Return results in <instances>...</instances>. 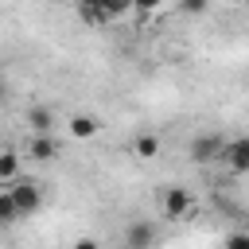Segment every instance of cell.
Segmentation results:
<instances>
[{"label":"cell","instance_id":"obj_18","mask_svg":"<svg viewBox=\"0 0 249 249\" xmlns=\"http://www.w3.org/2000/svg\"><path fill=\"white\" fill-rule=\"evenodd\" d=\"M8 97V82H4V74H0V101Z\"/></svg>","mask_w":249,"mask_h":249},{"label":"cell","instance_id":"obj_7","mask_svg":"<svg viewBox=\"0 0 249 249\" xmlns=\"http://www.w3.org/2000/svg\"><path fill=\"white\" fill-rule=\"evenodd\" d=\"M27 156H31L35 163H51V160L58 156L54 136H35V132H31V140H27Z\"/></svg>","mask_w":249,"mask_h":249},{"label":"cell","instance_id":"obj_14","mask_svg":"<svg viewBox=\"0 0 249 249\" xmlns=\"http://www.w3.org/2000/svg\"><path fill=\"white\" fill-rule=\"evenodd\" d=\"M210 8V0H179V12L183 16H202Z\"/></svg>","mask_w":249,"mask_h":249},{"label":"cell","instance_id":"obj_16","mask_svg":"<svg viewBox=\"0 0 249 249\" xmlns=\"http://www.w3.org/2000/svg\"><path fill=\"white\" fill-rule=\"evenodd\" d=\"M222 249H249V237H245V233H230Z\"/></svg>","mask_w":249,"mask_h":249},{"label":"cell","instance_id":"obj_12","mask_svg":"<svg viewBox=\"0 0 249 249\" xmlns=\"http://www.w3.org/2000/svg\"><path fill=\"white\" fill-rule=\"evenodd\" d=\"M78 19H82L86 27H105V23H113L105 8H78Z\"/></svg>","mask_w":249,"mask_h":249},{"label":"cell","instance_id":"obj_19","mask_svg":"<svg viewBox=\"0 0 249 249\" xmlns=\"http://www.w3.org/2000/svg\"><path fill=\"white\" fill-rule=\"evenodd\" d=\"M241 4H249V0H241Z\"/></svg>","mask_w":249,"mask_h":249},{"label":"cell","instance_id":"obj_20","mask_svg":"<svg viewBox=\"0 0 249 249\" xmlns=\"http://www.w3.org/2000/svg\"><path fill=\"white\" fill-rule=\"evenodd\" d=\"M245 237H249V233H245Z\"/></svg>","mask_w":249,"mask_h":249},{"label":"cell","instance_id":"obj_6","mask_svg":"<svg viewBox=\"0 0 249 249\" xmlns=\"http://www.w3.org/2000/svg\"><path fill=\"white\" fill-rule=\"evenodd\" d=\"M66 132H70L74 140H93V136L101 132V121L89 117V113H74V117L66 121Z\"/></svg>","mask_w":249,"mask_h":249},{"label":"cell","instance_id":"obj_11","mask_svg":"<svg viewBox=\"0 0 249 249\" xmlns=\"http://www.w3.org/2000/svg\"><path fill=\"white\" fill-rule=\"evenodd\" d=\"M16 222H23V218H19V210H16L12 195H8V187H0V226H16Z\"/></svg>","mask_w":249,"mask_h":249},{"label":"cell","instance_id":"obj_9","mask_svg":"<svg viewBox=\"0 0 249 249\" xmlns=\"http://www.w3.org/2000/svg\"><path fill=\"white\" fill-rule=\"evenodd\" d=\"M19 152L16 148H0V187H8V183H16L19 179Z\"/></svg>","mask_w":249,"mask_h":249},{"label":"cell","instance_id":"obj_4","mask_svg":"<svg viewBox=\"0 0 249 249\" xmlns=\"http://www.w3.org/2000/svg\"><path fill=\"white\" fill-rule=\"evenodd\" d=\"M156 245V222L152 218H132L124 226V249H152Z\"/></svg>","mask_w":249,"mask_h":249},{"label":"cell","instance_id":"obj_10","mask_svg":"<svg viewBox=\"0 0 249 249\" xmlns=\"http://www.w3.org/2000/svg\"><path fill=\"white\" fill-rule=\"evenodd\" d=\"M132 152H136L140 160H156V156H160V136H156V132H140L136 144H132Z\"/></svg>","mask_w":249,"mask_h":249},{"label":"cell","instance_id":"obj_2","mask_svg":"<svg viewBox=\"0 0 249 249\" xmlns=\"http://www.w3.org/2000/svg\"><path fill=\"white\" fill-rule=\"evenodd\" d=\"M222 148H226V136H222V132H198V136L191 140L187 156H191V163L210 167V163H218V160H222Z\"/></svg>","mask_w":249,"mask_h":249},{"label":"cell","instance_id":"obj_15","mask_svg":"<svg viewBox=\"0 0 249 249\" xmlns=\"http://www.w3.org/2000/svg\"><path fill=\"white\" fill-rule=\"evenodd\" d=\"M160 4H163V0H132V12H140V16H152V12H160Z\"/></svg>","mask_w":249,"mask_h":249},{"label":"cell","instance_id":"obj_13","mask_svg":"<svg viewBox=\"0 0 249 249\" xmlns=\"http://www.w3.org/2000/svg\"><path fill=\"white\" fill-rule=\"evenodd\" d=\"M101 8L109 12V19H121V16L132 12V0H101Z\"/></svg>","mask_w":249,"mask_h":249},{"label":"cell","instance_id":"obj_8","mask_svg":"<svg viewBox=\"0 0 249 249\" xmlns=\"http://www.w3.org/2000/svg\"><path fill=\"white\" fill-rule=\"evenodd\" d=\"M27 124H31L35 136H51V132H54V113H51L47 105H31V109H27Z\"/></svg>","mask_w":249,"mask_h":249},{"label":"cell","instance_id":"obj_17","mask_svg":"<svg viewBox=\"0 0 249 249\" xmlns=\"http://www.w3.org/2000/svg\"><path fill=\"white\" fill-rule=\"evenodd\" d=\"M70 249H101V241H97V237H78Z\"/></svg>","mask_w":249,"mask_h":249},{"label":"cell","instance_id":"obj_1","mask_svg":"<svg viewBox=\"0 0 249 249\" xmlns=\"http://www.w3.org/2000/svg\"><path fill=\"white\" fill-rule=\"evenodd\" d=\"M8 195H12L16 210H19V218H35L43 210V187L35 179H27V175H19L16 183H8Z\"/></svg>","mask_w":249,"mask_h":249},{"label":"cell","instance_id":"obj_3","mask_svg":"<svg viewBox=\"0 0 249 249\" xmlns=\"http://www.w3.org/2000/svg\"><path fill=\"white\" fill-rule=\"evenodd\" d=\"M187 210H191V191L187 187H163V195H160V214L167 218V222H179V218H187Z\"/></svg>","mask_w":249,"mask_h":249},{"label":"cell","instance_id":"obj_5","mask_svg":"<svg viewBox=\"0 0 249 249\" xmlns=\"http://www.w3.org/2000/svg\"><path fill=\"white\" fill-rule=\"evenodd\" d=\"M218 163H226L233 175H249V136L226 140V148H222V160H218Z\"/></svg>","mask_w":249,"mask_h":249}]
</instances>
